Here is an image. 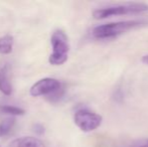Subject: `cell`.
<instances>
[{
  "label": "cell",
  "instance_id": "3",
  "mask_svg": "<svg viewBox=\"0 0 148 147\" xmlns=\"http://www.w3.org/2000/svg\"><path fill=\"white\" fill-rule=\"evenodd\" d=\"M148 11V4L142 2H125L115 5H109L99 8L93 11V17L95 19H105L112 16L121 15H135Z\"/></svg>",
  "mask_w": 148,
  "mask_h": 147
},
{
  "label": "cell",
  "instance_id": "12",
  "mask_svg": "<svg viewBox=\"0 0 148 147\" xmlns=\"http://www.w3.org/2000/svg\"><path fill=\"white\" fill-rule=\"evenodd\" d=\"M141 62H142L144 65H147L148 66V55H145L142 57V59H141Z\"/></svg>",
  "mask_w": 148,
  "mask_h": 147
},
{
  "label": "cell",
  "instance_id": "13",
  "mask_svg": "<svg viewBox=\"0 0 148 147\" xmlns=\"http://www.w3.org/2000/svg\"><path fill=\"white\" fill-rule=\"evenodd\" d=\"M141 147H146V146H141Z\"/></svg>",
  "mask_w": 148,
  "mask_h": 147
},
{
  "label": "cell",
  "instance_id": "4",
  "mask_svg": "<svg viewBox=\"0 0 148 147\" xmlns=\"http://www.w3.org/2000/svg\"><path fill=\"white\" fill-rule=\"evenodd\" d=\"M51 53L49 62L53 66H62L68 61L70 53V41L66 34L62 29H57L53 32L51 37Z\"/></svg>",
  "mask_w": 148,
  "mask_h": 147
},
{
  "label": "cell",
  "instance_id": "9",
  "mask_svg": "<svg viewBox=\"0 0 148 147\" xmlns=\"http://www.w3.org/2000/svg\"><path fill=\"white\" fill-rule=\"evenodd\" d=\"M14 126H15V119L12 117H9L0 122V138L9 135L13 130Z\"/></svg>",
  "mask_w": 148,
  "mask_h": 147
},
{
  "label": "cell",
  "instance_id": "5",
  "mask_svg": "<svg viewBox=\"0 0 148 147\" xmlns=\"http://www.w3.org/2000/svg\"><path fill=\"white\" fill-rule=\"evenodd\" d=\"M103 121L100 114L89 109H80L74 115V122L77 127L83 132H92L99 128Z\"/></svg>",
  "mask_w": 148,
  "mask_h": 147
},
{
  "label": "cell",
  "instance_id": "8",
  "mask_svg": "<svg viewBox=\"0 0 148 147\" xmlns=\"http://www.w3.org/2000/svg\"><path fill=\"white\" fill-rule=\"evenodd\" d=\"M13 37L10 34H6L0 37V53L9 55L13 49Z\"/></svg>",
  "mask_w": 148,
  "mask_h": 147
},
{
  "label": "cell",
  "instance_id": "2",
  "mask_svg": "<svg viewBox=\"0 0 148 147\" xmlns=\"http://www.w3.org/2000/svg\"><path fill=\"white\" fill-rule=\"evenodd\" d=\"M66 93L64 85L53 78H43L31 86L29 94L31 97L45 96L51 103H57L62 100Z\"/></svg>",
  "mask_w": 148,
  "mask_h": 147
},
{
  "label": "cell",
  "instance_id": "10",
  "mask_svg": "<svg viewBox=\"0 0 148 147\" xmlns=\"http://www.w3.org/2000/svg\"><path fill=\"white\" fill-rule=\"evenodd\" d=\"M25 113L23 109L10 105H0V114L9 116H21Z\"/></svg>",
  "mask_w": 148,
  "mask_h": 147
},
{
  "label": "cell",
  "instance_id": "7",
  "mask_svg": "<svg viewBox=\"0 0 148 147\" xmlns=\"http://www.w3.org/2000/svg\"><path fill=\"white\" fill-rule=\"evenodd\" d=\"M8 147H45V143L36 137L24 136L13 140Z\"/></svg>",
  "mask_w": 148,
  "mask_h": 147
},
{
  "label": "cell",
  "instance_id": "11",
  "mask_svg": "<svg viewBox=\"0 0 148 147\" xmlns=\"http://www.w3.org/2000/svg\"><path fill=\"white\" fill-rule=\"evenodd\" d=\"M33 129H34V132H36L38 135H40V134H42L43 132H45V128H43L40 124H35Z\"/></svg>",
  "mask_w": 148,
  "mask_h": 147
},
{
  "label": "cell",
  "instance_id": "6",
  "mask_svg": "<svg viewBox=\"0 0 148 147\" xmlns=\"http://www.w3.org/2000/svg\"><path fill=\"white\" fill-rule=\"evenodd\" d=\"M12 83L10 66L8 64L0 66V92L5 96H10L12 94Z\"/></svg>",
  "mask_w": 148,
  "mask_h": 147
},
{
  "label": "cell",
  "instance_id": "1",
  "mask_svg": "<svg viewBox=\"0 0 148 147\" xmlns=\"http://www.w3.org/2000/svg\"><path fill=\"white\" fill-rule=\"evenodd\" d=\"M147 24L145 20H124V21L109 22L97 25L92 29V36L99 40H108L122 36L136 28L143 27Z\"/></svg>",
  "mask_w": 148,
  "mask_h": 147
}]
</instances>
